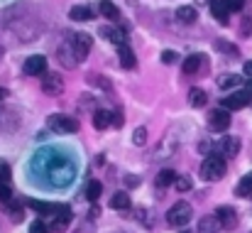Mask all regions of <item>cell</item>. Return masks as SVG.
I'll list each match as a JSON object with an SVG mask.
<instances>
[{"label":"cell","instance_id":"6da1fadb","mask_svg":"<svg viewBox=\"0 0 252 233\" xmlns=\"http://www.w3.org/2000/svg\"><path fill=\"white\" fill-rule=\"evenodd\" d=\"M225 172H228L225 157H220L218 153H211V155L203 159V164H201V177L206 182H218V179L225 177Z\"/></svg>","mask_w":252,"mask_h":233},{"label":"cell","instance_id":"7a4b0ae2","mask_svg":"<svg viewBox=\"0 0 252 233\" xmlns=\"http://www.w3.org/2000/svg\"><path fill=\"white\" fill-rule=\"evenodd\" d=\"M191 216H193V211H191V204L189 201H176L167 211V221L174 229H184L191 221Z\"/></svg>","mask_w":252,"mask_h":233},{"label":"cell","instance_id":"3957f363","mask_svg":"<svg viewBox=\"0 0 252 233\" xmlns=\"http://www.w3.org/2000/svg\"><path fill=\"white\" fill-rule=\"evenodd\" d=\"M57 57H59V62H62L66 69H74V67L79 64V57H76V49H74V42H71V32H69L66 42H62V44H59Z\"/></svg>","mask_w":252,"mask_h":233},{"label":"cell","instance_id":"277c9868","mask_svg":"<svg viewBox=\"0 0 252 233\" xmlns=\"http://www.w3.org/2000/svg\"><path fill=\"white\" fill-rule=\"evenodd\" d=\"M49 128L54 133H79L81 123L76 118H71V116H52L49 118Z\"/></svg>","mask_w":252,"mask_h":233},{"label":"cell","instance_id":"5b68a950","mask_svg":"<svg viewBox=\"0 0 252 233\" xmlns=\"http://www.w3.org/2000/svg\"><path fill=\"white\" fill-rule=\"evenodd\" d=\"M208 125H211V130H216V133L228 130V128H230V113H228L225 108L211 111V113H208Z\"/></svg>","mask_w":252,"mask_h":233},{"label":"cell","instance_id":"8992f818","mask_svg":"<svg viewBox=\"0 0 252 233\" xmlns=\"http://www.w3.org/2000/svg\"><path fill=\"white\" fill-rule=\"evenodd\" d=\"M250 101H252L250 91H233L230 96L223 98V106H220V108H225V111H235V108H245Z\"/></svg>","mask_w":252,"mask_h":233},{"label":"cell","instance_id":"52a82bcc","mask_svg":"<svg viewBox=\"0 0 252 233\" xmlns=\"http://www.w3.org/2000/svg\"><path fill=\"white\" fill-rule=\"evenodd\" d=\"M42 91H44L47 96H59V93L64 91V78H62V74L47 72V74L42 77Z\"/></svg>","mask_w":252,"mask_h":233},{"label":"cell","instance_id":"ba28073f","mask_svg":"<svg viewBox=\"0 0 252 233\" xmlns=\"http://www.w3.org/2000/svg\"><path fill=\"white\" fill-rule=\"evenodd\" d=\"M176 150H179V140H176L171 133H167V135L162 138V143L155 148V159H169Z\"/></svg>","mask_w":252,"mask_h":233},{"label":"cell","instance_id":"9c48e42d","mask_svg":"<svg viewBox=\"0 0 252 233\" xmlns=\"http://www.w3.org/2000/svg\"><path fill=\"white\" fill-rule=\"evenodd\" d=\"M25 74H30V77H42V74H47V57H42V54L30 57V59L25 62Z\"/></svg>","mask_w":252,"mask_h":233},{"label":"cell","instance_id":"30bf717a","mask_svg":"<svg viewBox=\"0 0 252 233\" xmlns=\"http://www.w3.org/2000/svg\"><path fill=\"white\" fill-rule=\"evenodd\" d=\"M71 42H74V49H76V57H79V62H84L86 57H88V52H91V44H93V39H91V35H71Z\"/></svg>","mask_w":252,"mask_h":233},{"label":"cell","instance_id":"8fae6325","mask_svg":"<svg viewBox=\"0 0 252 233\" xmlns=\"http://www.w3.org/2000/svg\"><path fill=\"white\" fill-rule=\"evenodd\" d=\"M216 219H218L220 229H233V226L238 224V214H235V209H230V206H218V209H216Z\"/></svg>","mask_w":252,"mask_h":233},{"label":"cell","instance_id":"7c38bea8","mask_svg":"<svg viewBox=\"0 0 252 233\" xmlns=\"http://www.w3.org/2000/svg\"><path fill=\"white\" fill-rule=\"evenodd\" d=\"M100 35H103L108 42L118 44V49H120V47H125V39H127V37H125V32H123V30H118V27H103V30H100Z\"/></svg>","mask_w":252,"mask_h":233},{"label":"cell","instance_id":"4fadbf2b","mask_svg":"<svg viewBox=\"0 0 252 233\" xmlns=\"http://www.w3.org/2000/svg\"><path fill=\"white\" fill-rule=\"evenodd\" d=\"M110 123H113V113H110V111H105V108L93 111V128H95V130H103V128H108Z\"/></svg>","mask_w":252,"mask_h":233},{"label":"cell","instance_id":"5bb4252c","mask_svg":"<svg viewBox=\"0 0 252 233\" xmlns=\"http://www.w3.org/2000/svg\"><path fill=\"white\" fill-rule=\"evenodd\" d=\"M220 153L225 157H238V153H240V140L233 138V135L223 138V140H220Z\"/></svg>","mask_w":252,"mask_h":233},{"label":"cell","instance_id":"9a60e30c","mask_svg":"<svg viewBox=\"0 0 252 233\" xmlns=\"http://www.w3.org/2000/svg\"><path fill=\"white\" fill-rule=\"evenodd\" d=\"M69 221H71V209H69V206H62V209H59V214H57V221L52 224V231H57V233L66 231Z\"/></svg>","mask_w":252,"mask_h":233},{"label":"cell","instance_id":"2e32d148","mask_svg":"<svg viewBox=\"0 0 252 233\" xmlns=\"http://www.w3.org/2000/svg\"><path fill=\"white\" fill-rule=\"evenodd\" d=\"M218 229H220V224H218V219H216V214H213V216H201V219H198L196 233H216Z\"/></svg>","mask_w":252,"mask_h":233},{"label":"cell","instance_id":"e0dca14e","mask_svg":"<svg viewBox=\"0 0 252 233\" xmlns=\"http://www.w3.org/2000/svg\"><path fill=\"white\" fill-rule=\"evenodd\" d=\"M118 59H120V67H125V69H135V64H137V59H135V52H132L127 44L118 49Z\"/></svg>","mask_w":252,"mask_h":233},{"label":"cell","instance_id":"ac0fdd59","mask_svg":"<svg viewBox=\"0 0 252 233\" xmlns=\"http://www.w3.org/2000/svg\"><path fill=\"white\" fill-rule=\"evenodd\" d=\"M201 64H203V59L198 57V54H191V57H186L184 59V64H181V69H184V74H198V69H201Z\"/></svg>","mask_w":252,"mask_h":233},{"label":"cell","instance_id":"d6986e66","mask_svg":"<svg viewBox=\"0 0 252 233\" xmlns=\"http://www.w3.org/2000/svg\"><path fill=\"white\" fill-rule=\"evenodd\" d=\"M69 15H71V20H76V22H88V20H93V12H91L88 5H74Z\"/></svg>","mask_w":252,"mask_h":233},{"label":"cell","instance_id":"ffe728a7","mask_svg":"<svg viewBox=\"0 0 252 233\" xmlns=\"http://www.w3.org/2000/svg\"><path fill=\"white\" fill-rule=\"evenodd\" d=\"M189 103H191L193 108H201V106L208 103V93H206L203 88H191V91H189Z\"/></svg>","mask_w":252,"mask_h":233},{"label":"cell","instance_id":"44dd1931","mask_svg":"<svg viewBox=\"0 0 252 233\" xmlns=\"http://www.w3.org/2000/svg\"><path fill=\"white\" fill-rule=\"evenodd\" d=\"M174 182H176V172H174V169H162V172L157 174V179H155L157 189H167L169 184H174Z\"/></svg>","mask_w":252,"mask_h":233},{"label":"cell","instance_id":"7402d4cb","mask_svg":"<svg viewBox=\"0 0 252 233\" xmlns=\"http://www.w3.org/2000/svg\"><path fill=\"white\" fill-rule=\"evenodd\" d=\"M211 12H213V17L220 22V25H228V7H225V2H211Z\"/></svg>","mask_w":252,"mask_h":233},{"label":"cell","instance_id":"603a6c76","mask_svg":"<svg viewBox=\"0 0 252 233\" xmlns=\"http://www.w3.org/2000/svg\"><path fill=\"white\" fill-rule=\"evenodd\" d=\"M176 17H179V22H184V25H193V22H196V10H193L191 5H184V7L176 10Z\"/></svg>","mask_w":252,"mask_h":233},{"label":"cell","instance_id":"cb8c5ba5","mask_svg":"<svg viewBox=\"0 0 252 233\" xmlns=\"http://www.w3.org/2000/svg\"><path fill=\"white\" fill-rule=\"evenodd\" d=\"M213 47H216L218 52H223L225 57H240V49H238L235 44L225 42V39H216V42H213Z\"/></svg>","mask_w":252,"mask_h":233},{"label":"cell","instance_id":"d4e9b609","mask_svg":"<svg viewBox=\"0 0 252 233\" xmlns=\"http://www.w3.org/2000/svg\"><path fill=\"white\" fill-rule=\"evenodd\" d=\"M110 206H113L115 211H125V209H130V196H127L125 192H118V194H113Z\"/></svg>","mask_w":252,"mask_h":233},{"label":"cell","instance_id":"484cf974","mask_svg":"<svg viewBox=\"0 0 252 233\" xmlns=\"http://www.w3.org/2000/svg\"><path fill=\"white\" fill-rule=\"evenodd\" d=\"M100 194H103V184H100L98 179L88 182V187H86V199H88V201H98Z\"/></svg>","mask_w":252,"mask_h":233},{"label":"cell","instance_id":"4316f807","mask_svg":"<svg viewBox=\"0 0 252 233\" xmlns=\"http://www.w3.org/2000/svg\"><path fill=\"white\" fill-rule=\"evenodd\" d=\"M27 206H32V209H37L42 216L44 214H54V211H59L62 206H57V204H47V201H34V199H30L27 201Z\"/></svg>","mask_w":252,"mask_h":233},{"label":"cell","instance_id":"83f0119b","mask_svg":"<svg viewBox=\"0 0 252 233\" xmlns=\"http://www.w3.org/2000/svg\"><path fill=\"white\" fill-rule=\"evenodd\" d=\"M100 15L108 20H120V10L113 2H100Z\"/></svg>","mask_w":252,"mask_h":233},{"label":"cell","instance_id":"f1b7e54d","mask_svg":"<svg viewBox=\"0 0 252 233\" xmlns=\"http://www.w3.org/2000/svg\"><path fill=\"white\" fill-rule=\"evenodd\" d=\"M235 194H238V196H252V174H248V177L235 187Z\"/></svg>","mask_w":252,"mask_h":233},{"label":"cell","instance_id":"f546056e","mask_svg":"<svg viewBox=\"0 0 252 233\" xmlns=\"http://www.w3.org/2000/svg\"><path fill=\"white\" fill-rule=\"evenodd\" d=\"M238 83H240V74H228V77L218 78V88H223V91H228V88H233Z\"/></svg>","mask_w":252,"mask_h":233},{"label":"cell","instance_id":"4dcf8cb0","mask_svg":"<svg viewBox=\"0 0 252 233\" xmlns=\"http://www.w3.org/2000/svg\"><path fill=\"white\" fill-rule=\"evenodd\" d=\"M10 219H12L15 224H20V221L25 219V211H22V201H12V204H10Z\"/></svg>","mask_w":252,"mask_h":233},{"label":"cell","instance_id":"1f68e13d","mask_svg":"<svg viewBox=\"0 0 252 233\" xmlns=\"http://www.w3.org/2000/svg\"><path fill=\"white\" fill-rule=\"evenodd\" d=\"M240 35L248 39L252 37V15H243V25H240Z\"/></svg>","mask_w":252,"mask_h":233},{"label":"cell","instance_id":"d6a6232c","mask_svg":"<svg viewBox=\"0 0 252 233\" xmlns=\"http://www.w3.org/2000/svg\"><path fill=\"white\" fill-rule=\"evenodd\" d=\"M132 143L142 148V145L147 143V128H135V133H132Z\"/></svg>","mask_w":252,"mask_h":233},{"label":"cell","instance_id":"836d02e7","mask_svg":"<svg viewBox=\"0 0 252 233\" xmlns=\"http://www.w3.org/2000/svg\"><path fill=\"white\" fill-rule=\"evenodd\" d=\"M10 177H12L10 164H7L5 159H0V184H7V182H10Z\"/></svg>","mask_w":252,"mask_h":233},{"label":"cell","instance_id":"e575fe53","mask_svg":"<svg viewBox=\"0 0 252 233\" xmlns=\"http://www.w3.org/2000/svg\"><path fill=\"white\" fill-rule=\"evenodd\" d=\"M174 189H176V192H189V189H191V179H189V177H176Z\"/></svg>","mask_w":252,"mask_h":233},{"label":"cell","instance_id":"d590c367","mask_svg":"<svg viewBox=\"0 0 252 233\" xmlns=\"http://www.w3.org/2000/svg\"><path fill=\"white\" fill-rule=\"evenodd\" d=\"M30 233H52V229H49L44 221H34V224L30 226Z\"/></svg>","mask_w":252,"mask_h":233},{"label":"cell","instance_id":"8d00e7d4","mask_svg":"<svg viewBox=\"0 0 252 233\" xmlns=\"http://www.w3.org/2000/svg\"><path fill=\"white\" fill-rule=\"evenodd\" d=\"M88 81H91V83H93V86H103V88H105V91H110V81H105V78L100 77H95V74H88Z\"/></svg>","mask_w":252,"mask_h":233},{"label":"cell","instance_id":"74e56055","mask_svg":"<svg viewBox=\"0 0 252 233\" xmlns=\"http://www.w3.org/2000/svg\"><path fill=\"white\" fill-rule=\"evenodd\" d=\"M12 199V189L10 184H0V201H10Z\"/></svg>","mask_w":252,"mask_h":233},{"label":"cell","instance_id":"f35d334b","mask_svg":"<svg viewBox=\"0 0 252 233\" xmlns=\"http://www.w3.org/2000/svg\"><path fill=\"white\" fill-rule=\"evenodd\" d=\"M123 123H125V116H123V111H113V123H110V125H115V128H123Z\"/></svg>","mask_w":252,"mask_h":233},{"label":"cell","instance_id":"ab89813d","mask_svg":"<svg viewBox=\"0 0 252 233\" xmlns=\"http://www.w3.org/2000/svg\"><path fill=\"white\" fill-rule=\"evenodd\" d=\"M225 7H228V12H238V10H243V0H228Z\"/></svg>","mask_w":252,"mask_h":233},{"label":"cell","instance_id":"60d3db41","mask_svg":"<svg viewBox=\"0 0 252 233\" xmlns=\"http://www.w3.org/2000/svg\"><path fill=\"white\" fill-rule=\"evenodd\" d=\"M162 62H164V64H174V62H176V54H174L171 49L162 52Z\"/></svg>","mask_w":252,"mask_h":233},{"label":"cell","instance_id":"b9f144b4","mask_svg":"<svg viewBox=\"0 0 252 233\" xmlns=\"http://www.w3.org/2000/svg\"><path fill=\"white\" fill-rule=\"evenodd\" d=\"M125 182H127V184H130V187H132V184H137V182H140V179H137V177H125Z\"/></svg>","mask_w":252,"mask_h":233},{"label":"cell","instance_id":"7bdbcfd3","mask_svg":"<svg viewBox=\"0 0 252 233\" xmlns=\"http://www.w3.org/2000/svg\"><path fill=\"white\" fill-rule=\"evenodd\" d=\"M245 74H248V77H252V62H248V64H245Z\"/></svg>","mask_w":252,"mask_h":233},{"label":"cell","instance_id":"ee69618b","mask_svg":"<svg viewBox=\"0 0 252 233\" xmlns=\"http://www.w3.org/2000/svg\"><path fill=\"white\" fill-rule=\"evenodd\" d=\"M5 96H7V91H5V88H0V101H5Z\"/></svg>","mask_w":252,"mask_h":233},{"label":"cell","instance_id":"f6af8a7d","mask_svg":"<svg viewBox=\"0 0 252 233\" xmlns=\"http://www.w3.org/2000/svg\"><path fill=\"white\" fill-rule=\"evenodd\" d=\"M179 233H196V231H189V229H184V231H179Z\"/></svg>","mask_w":252,"mask_h":233},{"label":"cell","instance_id":"bcb514c9","mask_svg":"<svg viewBox=\"0 0 252 233\" xmlns=\"http://www.w3.org/2000/svg\"><path fill=\"white\" fill-rule=\"evenodd\" d=\"M250 93H252V81H250Z\"/></svg>","mask_w":252,"mask_h":233}]
</instances>
